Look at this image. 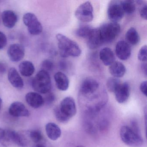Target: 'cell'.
Here are the masks:
<instances>
[{
	"label": "cell",
	"instance_id": "1",
	"mask_svg": "<svg viewBox=\"0 0 147 147\" xmlns=\"http://www.w3.org/2000/svg\"><path fill=\"white\" fill-rule=\"evenodd\" d=\"M59 53L63 58L69 56L77 57L81 54L80 48L77 43L61 34L56 35Z\"/></svg>",
	"mask_w": 147,
	"mask_h": 147
},
{
	"label": "cell",
	"instance_id": "2",
	"mask_svg": "<svg viewBox=\"0 0 147 147\" xmlns=\"http://www.w3.org/2000/svg\"><path fill=\"white\" fill-rule=\"evenodd\" d=\"M136 124L132 127L122 126L120 130V136L122 141L129 146L140 147L143 144V139L140 135L139 130Z\"/></svg>",
	"mask_w": 147,
	"mask_h": 147
},
{
	"label": "cell",
	"instance_id": "3",
	"mask_svg": "<svg viewBox=\"0 0 147 147\" xmlns=\"http://www.w3.org/2000/svg\"><path fill=\"white\" fill-rule=\"evenodd\" d=\"M32 85L33 89L38 93L45 94L49 92L51 88L49 74L46 71L40 70L33 78Z\"/></svg>",
	"mask_w": 147,
	"mask_h": 147
},
{
	"label": "cell",
	"instance_id": "4",
	"mask_svg": "<svg viewBox=\"0 0 147 147\" xmlns=\"http://www.w3.org/2000/svg\"><path fill=\"white\" fill-rule=\"evenodd\" d=\"M101 41L103 43L113 42L119 36L121 30L120 25L118 23H106L98 28Z\"/></svg>",
	"mask_w": 147,
	"mask_h": 147
},
{
	"label": "cell",
	"instance_id": "5",
	"mask_svg": "<svg viewBox=\"0 0 147 147\" xmlns=\"http://www.w3.org/2000/svg\"><path fill=\"white\" fill-rule=\"evenodd\" d=\"M23 22L27 27L29 33L33 36L39 35L42 32L43 27L36 16L31 13H25L23 17Z\"/></svg>",
	"mask_w": 147,
	"mask_h": 147
},
{
	"label": "cell",
	"instance_id": "6",
	"mask_svg": "<svg viewBox=\"0 0 147 147\" xmlns=\"http://www.w3.org/2000/svg\"><path fill=\"white\" fill-rule=\"evenodd\" d=\"M76 17L83 22H91L93 19V8L91 2L86 1L82 3L76 11Z\"/></svg>",
	"mask_w": 147,
	"mask_h": 147
},
{
	"label": "cell",
	"instance_id": "7",
	"mask_svg": "<svg viewBox=\"0 0 147 147\" xmlns=\"http://www.w3.org/2000/svg\"><path fill=\"white\" fill-rule=\"evenodd\" d=\"M121 4V1H112L109 4L107 14L109 20L113 23H117L121 20L124 15Z\"/></svg>",
	"mask_w": 147,
	"mask_h": 147
},
{
	"label": "cell",
	"instance_id": "8",
	"mask_svg": "<svg viewBox=\"0 0 147 147\" xmlns=\"http://www.w3.org/2000/svg\"><path fill=\"white\" fill-rule=\"evenodd\" d=\"M59 107L61 111L69 119L74 116L77 111L74 100L70 97L64 98Z\"/></svg>",
	"mask_w": 147,
	"mask_h": 147
},
{
	"label": "cell",
	"instance_id": "9",
	"mask_svg": "<svg viewBox=\"0 0 147 147\" xmlns=\"http://www.w3.org/2000/svg\"><path fill=\"white\" fill-rule=\"evenodd\" d=\"M99 87V84L96 80L88 77L82 81L80 88V92L83 96H87L97 92Z\"/></svg>",
	"mask_w": 147,
	"mask_h": 147
},
{
	"label": "cell",
	"instance_id": "10",
	"mask_svg": "<svg viewBox=\"0 0 147 147\" xmlns=\"http://www.w3.org/2000/svg\"><path fill=\"white\" fill-rule=\"evenodd\" d=\"M7 53L11 61L18 62L22 60L24 57V48L19 44H13L9 46Z\"/></svg>",
	"mask_w": 147,
	"mask_h": 147
},
{
	"label": "cell",
	"instance_id": "11",
	"mask_svg": "<svg viewBox=\"0 0 147 147\" xmlns=\"http://www.w3.org/2000/svg\"><path fill=\"white\" fill-rule=\"evenodd\" d=\"M115 52L117 57L122 61L128 60L131 55V49L129 45L124 41H119L115 48Z\"/></svg>",
	"mask_w": 147,
	"mask_h": 147
},
{
	"label": "cell",
	"instance_id": "12",
	"mask_svg": "<svg viewBox=\"0 0 147 147\" xmlns=\"http://www.w3.org/2000/svg\"><path fill=\"white\" fill-rule=\"evenodd\" d=\"M9 113L14 117H28L30 115L29 110L23 103L19 101L13 102L10 105Z\"/></svg>",
	"mask_w": 147,
	"mask_h": 147
},
{
	"label": "cell",
	"instance_id": "13",
	"mask_svg": "<svg viewBox=\"0 0 147 147\" xmlns=\"http://www.w3.org/2000/svg\"><path fill=\"white\" fill-rule=\"evenodd\" d=\"M114 93L116 100L118 103H124L127 101L129 96V85L127 82L121 83Z\"/></svg>",
	"mask_w": 147,
	"mask_h": 147
},
{
	"label": "cell",
	"instance_id": "14",
	"mask_svg": "<svg viewBox=\"0 0 147 147\" xmlns=\"http://www.w3.org/2000/svg\"><path fill=\"white\" fill-rule=\"evenodd\" d=\"M26 100L27 104L33 108L36 109L44 104L42 96L37 92H30L26 95Z\"/></svg>",
	"mask_w": 147,
	"mask_h": 147
},
{
	"label": "cell",
	"instance_id": "15",
	"mask_svg": "<svg viewBox=\"0 0 147 147\" xmlns=\"http://www.w3.org/2000/svg\"><path fill=\"white\" fill-rule=\"evenodd\" d=\"M3 24L7 28H13L18 21V17L16 13L11 10H6L3 12L1 15Z\"/></svg>",
	"mask_w": 147,
	"mask_h": 147
},
{
	"label": "cell",
	"instance_id": "16",
	"mask_svg": "<svg viewBox=\"0 0 147 147\" xmlns=\"http://www.w3.org/2000/svg\"><path fill=\"white\" fill-rule=\"evenodd\" d=\"M8 79L9 82L14 88L21 89L24 87V81L15 68L12 67L9 69L8 72Z\"/></svg>",
	"mask_w": 147,
	"mask_h": 147
},
{
	"label": "cell",
	"instance_id": "17",
	"mask_svg": "<svg viewBox=\"0 0 147 147\" xmlns=\"http://www.w3.org/2000/svg\"><path fill=\"white\" fill-rule=\"evenodd\" d=\"M87 39L88 46L91 49H97L103 44L98 29H93L91 34Z\"/></svg>",
	"mask_w": 147,
	"mask_h": 147
},
{
	"label": "cell",
	"instance_id": "18",
	"mask_svg": "<svg viewBox=\"0 0 147 147\" xmlns=\"http://www.w3.org/2000/svg\"><path fill=\"white\" fill-rule=\"evenodd\" d=\"M99 58L105 66H110L115 62V56L110 48H103L100 51Z\"/></svg>",
	"mask_w": 147,
	"mask_h": 147
},
{
	"label": "cell",
	"instance_id": "19",
	"mask_svg": "<svg viewBox=\"0 0 147 147\" xmlns=\"http://www.w3.org/2000/svg\"><path fill=\"white\" fill-rule=\"evenodd\" d=\"M54 79L57 87L59 90L65 91L69 86V82L67 76L61 72H57L54 75Z\"/></svg>",
	"mask_w": 147,
	"mask_h": 147
},
{
	"label": "cell",
	"instance_id": "20",
	"mask_svg": "<svg viewBox=\"0 0 147 147\" xmlns=\"http://www.w3.org/2000/svg\"><path fill=\"white\" fill-rule=\"evenodd\" d=\"M45 130L48 137L53 141L58 139L61 135V131L60 127L54 123L47 124L45 126Z\"/></svg>",
	"mask_w": 147,
	"mask_h": 147
},
{
	"label": "cell",
	"instance_id": "21",
	"mask_svg": "<svg viewBox=\"0 0 147 147\" xmlns=\"http://www.w3.org/2000/svg\"><path fill=\"white\" fill-rule=\"evenodd\" d=\"M109 72L114 78H121L124 76L126 68L123 64L118 61H115L110 65Z\"/></svg>",
	"mask_w": 147,
	"mask_h": 147
},
{
	"label": "cell",
	"instance_id": "22",
	"mask_svg": "<svg viewBox=\"0 0 147 147\" xmlns=\"http://www.w3.org/2000/svg\"><path fill=\"white\" fill-rule=\"evenodd\" d=\"M20 72L25 77H30L35 72L34 64L30 61H25L20 63L19 66Z\"/></svg>",
	"mask_w": 147,
	"mask_h": 147
},
{
	"label": "cell",
	"instance_id": "23",
	"mask_svg": "<svg viewBox=\"0 0 147 147\" xmlns=\"http://www.w3.org/2000/svg\"><path fill=\"white\" fill-rule=\"evenodd\" d=\"M125 38L129 45H136L140 42L139 34L137 31L133 27H131L127 31L125 34Z\"/></svg>",
	"mask_w": 147,
	"mask_h": 147
},
{
	"label": "cell",
	"instance_id": "24",
	"mask_svg": "<svg viewBox=\"0 0 147 147\" xmlns=\"http://www.w3.org/2000/svg\"><path fill=\"white\" fill-rule=\"evenodd\" d=\"M7 132L11 143L16 144L20 146H24V139L20 134L12 130L7 129Z\"/></svg>",
	"mask_w": 147,
	"mask_h": 147
},
{
	"label": "cell",
	"instance_id": "25",
	"mask_svg": "<svg viewBox=\"0 0 147 147\" xmlns=\"http://www.w3.org/2000/svg\"><path fill=\"white\" fill-rule=\"evenodd\" d=\"M121 4L124 13L131 14L136 11V5L134 1H121Z\"/></svg>",
	"mask_w": 147,
	"mask_h": 147
},
{
	"label": "cell",
	"instance_id": "26",
	"mask_svg": "<svg viewBox=\"0 0 147 147\" xmlns=\"http://www.w3.org/2000/svg\"><path fill=\"white\" fill-rule=\"evenodd\" d=\"M120 84L121 82L120 80L117 78L111 77L107 80V87L109 92H114Z\"/></svg>",
	"mask_w": 147,
	"mask_h": 147
},
{
	"label": "cell",
	"instance_id": "27",
	"mask_svg": "<svg viewBox=\"0 0 147 147\" xmlns=\"http://www.w3.org/2000/svg\"><path fill=\"white\" fill-rule=\"evenodd\" d=\"M93 28L89 26H82L77 29L76 34L78 36L83 38H87L91 34Z\"/></svg>",
	"mask_w": 147,
	"mask_h": 147
},
{
	"label": "cell",
	"instance_id": "28",
	"mask_svg": "<svg viewBox=\"0 0 147 147\" xmlns=\"http://www.w3.org/2000/svg\"><path fill=\"white\" fill-rule=\"evenodd\" d=\"M7 134V129H1L0 130V143L5 147H7L11 143Z\"/></svg>",
	"mask_w": 147,
	"mask_h": 147
},
{
	"label": "cell",
	"instance_id": "29",
	"mask_svg": "<svg viewBox=\"0 0 147 147\" xmlns=\"http://www.w3.org/2000/svg\"><path fill=\"white\" fill-rule=\"evenodd\" d=\"M139 6V11L141 17L144 19H147V5L145 1H135Z\"/></svg>",
	"mask_w": 147,
	"mask_h": 147
},
{
	"label": "cell",
	"instance_id": "30",
	"mask_svg": "<svg viewBox=\"0 0 147 147\" xmlns=\"http://www.w3.org/2000/svg\"><path fill=\"white\" fill-rule=\"evenodd\" d=\"M55 117L57 120L61 123H67L70 119L65 116L60 110L59 106L57 107L54 109Z\"/></svg>",
	"mask_w": 147,
	"mask_h": 147
},
{
	"label": "cell",
	"instance_id": "31",
	"mask_svg": "<svg viewBox=\"0 0 147 147\" xmlns=\"http://www.w3.org/2000/svg\"><path fill=\"white\" fill-rule=\"evenodd\" d=\"M30 137L32 141L35 143L40 142L43 138L41 131L38 130L32 131L30 133Z\"/></svg>",
	"mask_w": 147,
	"mask_h": 147
},
{
	"label": "cell",
	"instance_id": "32",
	"mask_svg": "<svg viewBox=\"0 0 147 147\" xmlns=\"http://www.w3.org/2000/svg\"><path fill=\"white\" fill-rule=\"evenodd\" d=\"M54 65L53 62L49 59H46L43 61L41 63L42 70L49 73L52 71L54 68Z\"/></svg>",
	"mask_w": 147,
	"mask_h": 147
},
{
	"label": "cell",
	"instance_id": "33",
	"mask_svg": "<svg viewBox=\"0 0 147 147\" xmlns=\"http://www.w3.org/2000/svg\"><path fill=\"white\" fill-rule=\"evenodd\" d=\"M147 46L144 45L139 50L138 55V58L141 61L146 62L147 61Z\"/></svg>",
	"mask_w": 147,
	"mask_h": 147
},
{
	"label": "cell",
	"instance_id": "34",
	"mask_svg": "<svg viewBox=\"0 0 147 147\" xmlns=\"http://www.w3.org/2000/svg\"><path fill=\"white\" fill-rule=\"evenodd\" d=\"M7 44V38L6 35L0 31V50L4 49Z\"/></svg>",
	"mask_w": 147,
	"mask_h": 147
},
{
	"label": "cell",
	"instance_id": "35",
	"mask_svg": "<svg viewBox=\"0 0 147 147\" xmlns=\"http://www.w3.org/2000/svg\"><path fill=\"white\" fill-rule=\"evenodd\" d=\"M48 94L45 96V98H44V103L47 105H50L53 103L55 100V94L52 93H48Z\"/></svg>",
	"mask_w": 147,
	"mask_h": 147
},
{
	"label": "cell",
	"instance_id": "36",
	"mask_svg": "<svg viewBox=\"0 0 147 147\" xmlns=\"http://www.w3.org/2000/svg\"><path fill=\"white\" fill-rule=\"evenodd\" d=\"M140 89L142 92L147 96V81H144L141 83L140 86Z\"/></svg>",
	"mask_w": 147,
	"mask_h": 147
},
{
	"label": "cell",
	"instance_id": "37",
	"mask_svg": "<svg viewBox=\"0 0 147 147\" xmlns=\"http://www.w3.org/2000/svg\"><path fill=\"white\" fill-rule=\"evenodd\" d=\"M6 66L5 63L0 61V74H5L6 72Z\"/></svg>",
	"mask_w": 147,
	"mask_h": 147
},
{
	"label": "cell",
	"instance_id": "38",
	"mask_svg": "<svg viewBox=\"0 0 147 147\" xmlns=\"http://www.w3.org/2000/svg\"><path fill=\"white\" fill-rule=\"evenodd\" d=\"M60 67L62 69H66L67 67V63L65 61H61L60 63Z\"/></svg>",
	"mask_w": 147,
	"mask_h": 147
},
{
	"label": "cell",
	"instance_id": "39",
	"mask_svg": "<svg viewBox=\"0 0 147 147\" xmlns=\"http://www.w3.org/2000/svg\"><path fill=\"white\" fill-rule=\"evenodd\" d=\"M142 68L144 72L145 73V75H147V64L146 63L142 65Z\"/></svg>",
	"mask_w": 147,
	"mask_h": 147
},
{
	"label": "cell",
	"instance_id": "40",
	"mask_svg": "<svg viewBox=\"0 0 147 147\" xmlns=\"http://www.w3.org/2000/svg\"><path fill=\"white\" fill-rule=\"evenodd\" d=\"M36 147H45V145L44 144L38 143L36 144Z\"/></svg>",
	"mask_w": 147,
	"mask_h": 147
},
{
	"label": "cell",
	"instance_id": "41",
	"mask_svg": "<svg viewBox=\"0 0 147 147\" xmlns=\"http://www.w3.org/2000/svg\"><path fill=\"white\" fill-rule=\"evenodd\" d=\"M2 105V100L1 98H0V110L1 109V106Z\"/></svg>",
	"mask_w": 147,
	"mask_h": 147
},
{
	"label": "cell",
	"instance_id": "42",
	"mask_svg": "<svg viewBox=\"0 0 147 147\" xmlns=\"http://www.w3.org/2000/svg\"><path fill=\"white\" fill-rule=\"evenodd\" d=\"M76 147H84V146H81V145H80V146H77Z\"/></svg>",
	"mask_w": 147,
	"mask_h": 147
},
{
	"label": "cell",
	"instance_id": "43",
	"mask_svg": "<svg viewBox=\"0 0 147 147\" xmlns=\"http://www.w3.org/2000/svg\"><path fill=\"white\" fill-rule=\"evenodd\" d=\"M1 129H0V130H1Z\"/></svg>",
	"mask_w": 147,
	"mask_h": 147
}]
</instances>
